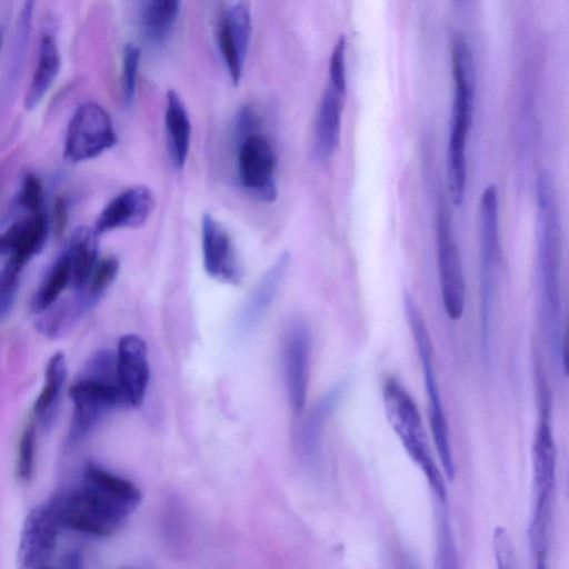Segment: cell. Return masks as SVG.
I'll use <instances>...</instances> for the list:
<instances>
[{
  "mask_svg": "<svg viewBox=\"0 0 569 569\" xmlns=\"http://www.w3.org/2000/svg\"><path fill=\"white\" fill-rule=\"evenodd\" d=\"M140 500L141 493L130 480L88 462L82 483L54 495L49 502L61 528L106 537L118 530Z\"/></svg>",
  "mask_w": 569,
  "mask_h": 569,
  "instance_id": "1",
  "label": "cell"
},
{
  "mask_svg": "<svg viewBox=\"0 0 569 569\" xmlns=\"http://www.w3.org/2000/svg\"><path fill=\"white\" fill-rule=\"evenodd\" d=\"M561 237L553 182L547 172L537 181V276L540 315L550 353L565 370L560 293Z\"/></svg>",
  "mask_w": 569,
  "mask_h": 569,
  "instance_id": "2",
  "label": "cell"
},
{
  "mask_svg": "<svg viewBox=\"0 0 569 569\" xmlns=\"http://www.w3.org/2000/svg\"><path fill=\"white\" fill-rule=\"evenodd\" d=\"M453 100L448 142L447 177L451 200L463 202L467 184V139L472 120L475 100V63L471 49L462 34L451 46Z\"/></svg>",
  "mask_w": 569,
  "mask_h": 569,
  "instance_id": "3",
  "label": "cell"
},
{
  "mask_svg": "<svg viewBox=\"0 0 569 569\" xmlns=\"http://www.w3.org/2000/svg\"><path fill=\"white\" fill-rule=\"evenodd\" d=\"M73 409L68 442L76 445L110 411L122 406L117 381L116 355L98 351L83 376L69 388Z\"/></svg>",
  "mask_w": 569,
  "mask_h": 569,
  "instance_id": "4",
  "label": "cell"
},
{
  "mask_svg": "<svg viewBox=\"0 0 569 569\" xmlns=\"http://www.w3.org/2000/svg\"><path fill=\"white\" fill-rule=\"evenodd\" d=\"M386 417L411 460L427 478L438 501L446 500V483L430 451L418 407L395 377H388L382 387Z\"/></svg>",
  "mask_w": 569,
  "mask_h": 569,
  "instance_id": "5",
  "label": "cell"
},
{
  "mask_svg": "<svg viewBox=\"0 0 569 569\" xmlns=\"http://www.w3.org/2000/svg\"><path fill=\"white\" fill-rule=\"evenodd\" d=\"M406 316L420 358L426 393L429 400L430 429L440 465L449 481L455 479L456 466L450 442L449 427L433 366L430 337L425 319L409 293L405 295Z\"/></svg>",
  "mask_w": 569,
  "mask_h": 569,
  "instance_id": "6",
  "label": "cell"
},
{
  "mask_svg": "<svg viewBox=\"0 0 569 569\" xmlns=\"http://www.w3.org/2000/svg\"><path fill=\"white\" fill-rule=\"evenodd\" d=\"M118 141L108 111L97 102L80 104L72 113L64 137L63 157L78 163L99 157Z\"/></svg>",
  "mask_w": 569,
  "mask_h": 569,
  "instance_id": "7",
  "label": "cell"
},
{
  "mask_svg": "<svg viewBox=\"0 0 569 569\" xmlns=\"http://www.w3.org/2000/svg\"><path fill=\"white\" fill-rule=\"evenodd\" d=\"M480 293L482 343H488L495 293V271L501 254L497 189L483 190L479 206Z\"/></svg>",
  "mask_w": 569,
  "mask_h": 569,
  "instance_id": "8",
  "label": "cell"
},
{
  "mask_svg": "<svg viewBox=\"0 0 569 569\" xmlns=\"http://www.w3.org/2000/svg\"><path fill=\"white\" fill-rule=\"evenodd\" d=\"M277 157L269 139L259 131L241 133L237 173L241 187L256 199L273 202L278 197Z\"/></svg>",
  "mask_w": 569,
  "mask_h": 569,
  "instance_id": "9",
  "label": "cell"
},
{
  "mask_svg": "<svg viewBox=\"0 0 569 569\" xmlns=\"http://www.w3.org/2000/svg\"><path fill=\"white\" fill-rule=\"evenodd\" d=\"M437 264L443 309L449 319L458 320L465 311L466 283L459 248L445 209L437 218Z\"/></svg>",
  "mask_w": 569,
  "mask_h": 569,
  "instance_id": "10",
  "label": "cell"
},
{
  "mask_svg": "<svg viewBox=\"0 0 569 569\" xmlns=\"http://www.w3.org/2000/svg\"><path fill=\"white\" fill-rule=\"evenodd\" d=\"M251 31L252 19L248 2H231L222 10L216 31L217 44L234 86L242 77Z\"/></svg>",
  "mask_w": 569,
  "mask_h": 569,
  "instance_id": "11",
  "label": "cell"
},
{
  "mask_svg": "<svg viewBox=\"0 0 569 569\" xmlns=\"http://www.w3.org/2000/svg\"><path fill=\"white\" fill-rule=\"evenodd\" d=\"M62 529L48 501L34 507L26 517L18 549L21 569H38L48 565L59 530Z\"/></svg>",
  "mask_w": 569,
  "mask_h": 569,
  "instance_id": "12",
  "label": "cell"
},
{
  "mask_svg": "<svg viewBox=\"0 0 569 569\" xmlns=\"http://www.w3.org/2000/svg\"><path fill=\"white\" fill-rule=\"evenodd\" d=\"M116 369L122 406L139 407L149 381L147 346L139 336L126 335L119 340Z\"/></svg>",
  "mask_w": 569,
  "mask_h": 569,
  "instance_id": "13",
  "label": "cell"
},
{
  "mask_svg": "<svg viewBox=\"0 0 569 569\" xmlns=\"http://www.w3.org/2000/svg\"><path fill=\"white\" fill-rule=\"evenodd\" d=\"M48 230L43 212L30 213L8 227L0 234V256L8 257L2 271L19 277L26 263L42 249Z\"/></svg>",
  "mask_w": 569,
  "mask_h": 569,
  "instance_id": "14",
  "label": "cell"
},
{
  "mask_svg": "<svg viewBox=\"0 0 569 569\" xmlns=\"http://www.w3.org/2000/svg\"><path fill=\"white\" fill-rule=\"evenodd\" d=\"M203 267L213 279L237 284L242 273L231 238L224 227L210 213L201 219Z\"/></svg>",
  "mask_w": 569,
  "mask_h": 569,
  "instance_id": "15",
  "label": "cell"
},
{
  "mask_svg": "<svg viewBox=\"0 0 569 569\" xmlns=\"http://www.w3.org/2000/svg\"><path fill=\"white\" fill-rule=\"evenodd\" d=\"M154 208V194L148 187H130L106 204L97 218L93 230L100 234L120 228L140 227Z\"/></svg>",
  "mask_w": 569,
  "mask_h": 569,
  "instance_id": "16",
  "label": "cell"
},
{
  "mask_svg": "<svg viewBox=\"0 0 569 569\" xmlns=\"http://www.w3.org/2000/svg\"><path fill=\"white\" fill-rule=\"evenodd\" d=\"M310 335L308 328L296 322L286 337L283 363L286 385L291 407L300 413L306 403L309 377Z\"/></svg>",
  "mask_w": 569,
  "mask_h": 569,
  "instance_id": "17",
  "label": "cell"
},
{
  "mask_svg": "<svg viewBox=\"0 0 569 569\" xmlns=\"http://www.w3.org/2000/svg\"><path fill=\"white\" fill-rule=\"evenodd\" d=\"M346 96L327 84L320 99L315 120V150L318 158L328 161L335 154L341 131L342 109Z\"/></svg>",
  "mask_w": 569,
  "mask_h": 569,
  "instance_id": "18",
  "label": "cell"
},
{
  "mask_svg": "<svg viewBox=\"0 0 569 569\" xmlns=\"http://www.w3.org/2000/svg\"><path fill=\"white\" fill-rule=\"evenodd\" d=\"M289 263V253H281L258 281L240 313L239 326L242 331L252 330L266 315L279 291Z\"/></svg>",
  "mask_w": 569,
  "mask_h": 569,
  "instance_id": "19",
  "label": "cell"
},
{
  "mask_svg": "<svg viewBox=\"0 0 569 569\" xmlns=\"http://www.w3.org/2000/svg\"><path fill=\"white\" fill-rule=\"evenodd\" d=\"M164 123L171 162L174 168L182 169L190 150L191 122L183 101L174 90L167 93Z\"/></svg>",
  "mask_w": 569,
  "mask_h": 569,
  "instance_id": "20",
  "label": "cell"
},
{
  "mask_svg": "<svg viewBox=\"0 0 569 569\" xmlns=\"http://www.w3.org/2000/svg\"><path fill=\"white\" fill-rule=\"evenodd\" d=\"M61 59L57 41L51 33H43L38 48L37 64L24 97V107L34 109L53 84Z\"/></svg>",
  "mask_w": 569,
  "mask_h": 569,
  "instance_id": "21",
  "label": "cell"
},
{
  "mask_svg": "<svg viewBox=\"0 0 569 569\" xmlns=\"http://www.w3.org/2000/svg\"><path fill=\"white\" fill-rule=\"evenodd\" d=\"M66 253L70 266L69 286L74 291L81 290L99 261L97 232L87 227L76 229Z\"/></svg>",
  "mask_w": 569,
  "mask_h": 569,
  "instance_id": "22",
  "label": "cell"
},
{
  "mask_svg": "<svg viewBox=\"0 0 569 569\" xmlns=\"http://www.w3.org/2000/svg\"><path fill=\"white\" fill-rule=\"evenodd\" d=\"M346 385H335L310 410L301 430L300 449L303 457L312 462L317 459L327 419L342 398Z\"/></svg>",
  "mask_w": 569,
  "mask_h": 569,
  "instance_id": "23",
  "label": "cell"
},
{
  "mask_svg": "<svg viewBox=\"0 0 569 569\" xmlns=\"http://www.w3.org/2000/svg\"><path fill=\"white\" fill-rule=\"evenodd\" d=\"M178 0H149L141 4L139 24L144 38L152 43H162L171 33L180 14Z\"/></svg>",
  "mask_w": 569,
  "mask_h": 569,
  "instance_id": "24",
  "label": "cell"
},
{
  "mask_svg": "<svg viewBox=\"0 0 569 569\" xmlns=\"http://www.w3.org/2000/svg\"><path fill=\"white\" fill-rule=\"evenodd\" d=\"M67 378V361L61 351L52 355L47 363L44 385L34 401L37 417L47 421L52 417Z\"/></svg>",
  "mask_w": 569,
  "mask_h": 569,
  "instance_id": "25",
  "label": "cell"
},
{
  "mask_svg": "<svg viewBox=\"0 0 569 569\" xmlns=\"http://www.w3.org/2000/svg\"><path fill=\"white\" fill-rule=\"evenodd\" d=\"M69 284L70 266L68 256L63 251L48 270L39 286L32 299V310L36 313H41L50 309Z\"/></svg>",
  "mask_w": 569,
  "mask_h": 569,
  "instance_id": "26",
  "label": "cell"
},
{
  "mask_svg": "<svg viewBox=\"0 0 569 569\" xmlns=\"http://www.w3.org/2000/svg\"><path fill=\"white\" fill-rule=\"evenodd\" d=\"M118 272L119 261L114 257H107L98 261L86 286L76 291V301L83 312L98 302L116 280Z\"/></svg>",
  "mask_w": 569,
  "mask_h": 569,
  "instance_id": "27",
  "label": "cell"
},
{
  "mask_svg": "<svg viewBox=\"0 0 569 569\" xmlns=\"http://www.w3.org/2000/svg\"><path fill=\"white\" fill-rule=\"evenodd\" d=\"M437 569H460L451 522L445 502L438 501L436 516Z\"/></svg>",
  "mask_w": 569,
  "mask_h": 569,
  "instance_id": "28",
  "label": "cell"
},
{
  "mask_svg": "<svg viewBox=\"0 0 569 569\" xmlns=\"http://www.w3.org/2000/svg\"><path fill=\"white\" fill-rule=\"evenodd\" d=\"M36 445V428L29 422L21 432L16 460V475L22 482L29 481L33 476Z\"/></svg>",
  "mask_w": 569,
  "mask_h": 569,
  "instance_id": "29",
  "label": "cell"
},
{
  "mask_svg": "<svg viewBox=\"0 0 569 569\" xmlns=\"http://www.w3.org/2000/svg\"><path fill=\"white\" fill-rule=\"evenodd\" d=\"M140 56V49L134 43L129 42L124 46L121 82L127 104H131L136 97Z\"/></svg>",
  "mask_w": 569,
  "mask_h": 569,
  "instance_id": "30",
  "label": "cell"
},
{
  "mask_svg": "<svg viewBox=\"0 0 569 569\" xmlns=\"http://www.w3.org/2000/svg\"><path fill=\"white\" fill-rule=\"evenodd\" d=\"M346 38L340 36L337 40L329 60V79L330 86L338 93L346 96L347 92V74H346Z\"/></svg>",
  "mask_w": 569,
  "mask_h": 569,
  "instance_id": "31",
  "label": "cell"
},
{
  "mask_svg": "<svg viewBox=\"0 0 569 569\" xmlns=\"http://www.w3.org/2000/svg\"><path fill=\"white\" fill-rule=\"evenodd\" d=\"M492 547L496 569H519L511 538L505 528L493 530Z\"/></svg>",
  "mask_w": 569,
  "mask_h": 569,
  "instance_id": "32",
  "label": "cell"
},
{
  "mask_svg": "<svg viewBox=\"0 0 569 569\" xmlns=\"http://www.w3.org/2000/svg\"><path fill=\"white\" fill-rule=\"evenodd\" d=\"M18 202L30 213L42 212L43 188L40 180L34 174L28 173L23 178Z\"/></svg>",
  "mask_w": 569,
  "mask_h": 569,
  "instance_id": "33",
  "label": "cell"
},
{
  "mask_svg": "<svg viewBox=\"0 0 569 569\" xmlns=\"http://www.w3.org/2000/svg\"><path fill=\"white\" fill-rule=\"evenodd\" d=\"M68 222V210L63 199H57L53 208V230L57 237L63 233Z\"/></svg>",
  "mask_w": 569,
  "mask_h": 569,
  "instance_id": "34",
  "label": "cell"
},
{
  "mask_svg": "<svg viewBox=\"0 0 569 569\" xmlns=\"http://www.w3.org/2000/svg\"><path fill=\"white\" fill-rule=\"evenodd\" d=\"M80 558L78 555H70L68 560H67V563H66V567L64 568H59V569H80ZM38 569H57V568H52L48 565H44Z\"/></svg>",
  "mask_w": 569,
  "mask_h": 569,
  "instance_id": "35",
  "label": "cell"
},
{
  "mask_svg": "<svg viewBox=\"0 0 569 569\" xmlns=\"http://www.w3.org/2000/svg\"><path fill=\"white\" fill-rule=\"evenodd\" d=\"M398 569H420V568L417 566V563L412 559L406 558L400 563Z\"/></svg>",
  "mask_w": 569,
  "mask_h": 569,
  "instance_id": "36",
  "label": "cell"
},
{
  "mask_svg": "<svg viewBox=\"0 0 569 569\" xmlns=\"http://www.w3.org/2000/svg\"><path fill=\"white\" fill-rule=\"evenodd\" d=\"M535 566H536V569H549L548 568V558H546V557L535 558Z\"/></svg>",
  "mask_w": 569,
  "mask_h": 569,
  "instance_id": "37",
  "label": "cell"
}]
</instances>
